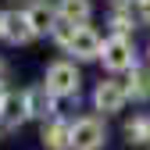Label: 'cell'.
Segmentation results:
<instances>
[{
	"label": "cell",
	"mask_w": 150,
	"mask_h": 150,
	"mask_svg": "<svg viewBox=\"0 0 150 150\" xmlns=\"http://www.w3.org/2000/svg\"><path fill=\"white\" fill-rule=\"evenodd\" d=\"M104 68L107 71H132L136 68V50L132 43L125 40V36H111V40L104 43Z\"/></svg>",
	"instance_id": "6da1fadb"
},
{
	"label": "cell",
	"mask_w": 150,
	"mask_h": 150,
	"mask_svg": "<svg viewBox=\"0 0 150 150\" xmlns=\"http://www.w3.org/2000/svg\"><path fill=\"white\" fill-rule=\"evenodd\" d=\"M79 71H75V64H68V61H57V64H50L47 68V89L54 93V97H75L79 93Z\"/></svg>",
	"instance_id": "7a4b0ae2"
},
{
	"label": "cell",
	"mask_w": 150,
	"mask_h": 150,
	"mask_svg": "<svg viewBox=\"0 0 150 150\" xmlns=\"http://www.w3.org/2000/svg\"><path fill=\"white\" fill-rule=\"evenodd\" d=\"M4 36H7L14 47H25V43H32L40 32H36L29 11H7V18H4Z\"/></svg>",
	"instance_id": "3957f363"
},
{
	"label": "cell",
	"mask_w": 150,
	"mask_h": 150,
	"mask_svg": "<svg viewBox=\"0 0 150 150\" xmlns=\"http://www.w3.org/2000/svg\"><path fill=\"white\" fill-rule=\"evenodd\" d=\"M71 146L75 150H100L104 146V125L97 118H79L71 125Z\"/></svg>",
	"instance_id": "277c9868"
},
{
	"label": "cell",
	"mask_w": 150,
	"mask_h": 150,
	"mask_svg": "<svg viewBox=\"0 0 150 150\" xmlns=\"http://www.w3.org/2000/svg\"><path fill=\"white\" fill-rule=\"evenodd\" d=\"M68 54H75L79 61H93V57L104 54V43H100V36L93 32L89 25H79L75 36H71V43H68Z\"/></svg>",
	"instance_id": "5b68a950"
},
{
	"label": "cell",
	"mask_w": 150,
	"mask_h": 150,
	"mask_svg": "<svg viewBox=\"0 0 150 150\" xmlns=\"http://www.w3.org/2000/svg\"><path fill=\"white\" fill-rule=\"evenodd\" d=\"M29 115H32V107H29L25 93H7L4 104H0V129H18Z\"/></svg>",
	"instance_id": "8992f818"
},
{
	"label": "cell",
	"mask_w": 150,
	"mask_h": 150,
	"mask_svg": "<svg viewBox=\"0 0 150 150\" xmlns=\"http://www.w3.org/2000/svg\"><path fill=\"white\" fill-rule=\"evenodd\" d=\"M129 100V89L118 86V82H100L97 93H93V104H97V111H104V115H115V111H122Z\"/></svg>",
	"instance_id": "52a82bcc"
},
{
	"label": "cell",
	"mask_w": 150,
	"mask_h": 150,
	"mask_svg": "<svg viewBox=\"0 0 150 150\" xmlns=\"http://www.w3.org/2000/svg\"><path fill=\"white\" fill-rule=\"evenodd\" d=\"M43 143H47L50 150H68V146H71V125H64V122L43 125Z\"/></svg>",
	"instance_id": "ba28073f"
},
{
	"label": "cell",
	"mask_w": 150,
	"mask_h": 150,
	"mask_svg": "<svg viewBox=\"0 0 150 150\" xmlns=\"http://www.w3.org/2000/svg\"><path fill=\"white\" fill-rule=\"evenodd\" d=\"M89 0H57V14L61 18H68V22H75V25H86L89 22Z\"/></svg>",
	"instance_id": "9c48e42d"
},
{
	"label": "cell",
	"mask_w": 150,
	"mask_h": 150,
	"mask_svg": "<svg viewBox=\"0 0 150 150\" xmlns=\"http://www.w3.org/2000/svg\"><path fill=\"white\" fill-rule=\"evenodd\" d=\"M29 18H32L36 32H47V29H54V22H57V11H54L47 0H36V4L29 7Z\"/></svg>",
	"instance_id": "30bf717a"
},
{
	"label": "cell",
	"mask_w": 150,
	"mask_h": 150,
	"mask_svg": "<svg viewBox=\"0 0 150 150\" xmlns=\"http://www.w3.org/2000/svg\"><path fill=\"white\" fill-rule=\"evenodd\" d=\"M29 97V107H32V115H54V93L43 86V89H32V93H25Z\"/></svg>",
	"instance_id": "8fae6325"
},
{
	"label": "cell",
	"mask_w": 150,
	"mask_h": 150,
	"mask_svg": "<svg viewBox=\"0 0 150 150\" xmlns=\"http://www.w3.org/2000/svg\"><path fill=\"white\" fill-rule=\"evenodd\" d=\"M129 97L132 100H146L150 97V68H132V79H129Z\"/></svg>",
	"instance_id": "7c38bea8"
},
{
	"label": "cell",
	"mask_w": 150,
	"mask_h": 150,
	"mask_svg": "<svg viewBox=\"0 0 150 150\" xmlns=\"http://www.w3.org/2000/svg\"><path fill=\"white\" fill-rule=\"evenodd\" d=\"M75 29H79L75 22H68V18H61V14H57V22H54L50 36H54V43H57V47H64V50H68V43H71V36H75Z\"/></svg>",
	"instance_id": "4fadbf2b"
},
{
	"label": "cell",
	"mask_w": 150,
	"mask_h": 150,
	"mask_svg": "<svg viewBox=\"0 0 150 150\" xmlns=\"http://www.w3.org/2000/svg\"><path fill=\"white\" fill-rule=\"evenodd\" d=\"M129 143H146L150 139V118H136V122H129Z\"/></svg>",
	"instance_id": "5bb4252c"
},
{
	"label": "cell",
	"mask_w": 150,
	"mask_h": 150,
	"mask_svg": "<svg viewBox=\"0 0 150 150\" xmlns=\"http://www.w3.org/2000/svg\"><path fill=\"white\" fill-rule=\"evenodd\" d=\"M111 22H115V32H118V36H125L129 29H132V18H129V14H122V11L111 18Z\"/></svg>",
	"instance_id": "9a60e30c"
},
{
	"label": "cell",
	"mask_w": 150,
	"mask_h": 150,
	"mask_svg": "<svg viewBox=\"0 0 150 150\" xmlns=\"http://www.w3.org/2000/svg\"><path fill=\"white\" fill-rule=\"evenodd\" d=\"M139 7H143V22L150 25V0H139Z\"/></svg>",
	"instance_id": "2e32d148"
},
{
	"label": "cell",
	"mask_w": 150,
	"mask_h": 150,
	"mask_svg": "<svg viewBox=\"0 0 150 150\" xmlns=\"http://www.w3.org/2000/svg\"><path fill=\"white\" fill-rule=\"evenodd\" d=\"M4 75H7V64H4V61H0V82H4Z\"/></svg>",
	"instance_id": "e0dca14e"
},
{
	"label": "cell",
	"mask_w": 150,
	"mask_h": 150,
	"mask_svg": "<svg viewBox=\"0 0 150 150\" xmlns=\"http://www.w3.org/2000/svg\"><path fill=\"white\" fill-rule=\"evenodd\" d=\"M4 18H7V14H4V11H0V36H4Z\"/></svg>",
	"instance_id": "ac0fdd59"
},
{
	"label": "cell",
	"mask_w": 150,
	"mask_h": 150,
	"mask_svg": "<svg viewBox=\"0 0 150 150\" xmlns=\"http://www.w3.org/2000/svg\"><path fill=\"white\" fill-rule=\"evenodd\" d=\"M4 97H7V93H4V86H0V104H4Z\"/></svg>",
	"instance_id": "d6986e66"
},
{
	"label": "cell",
	"mask_w": 150,
	"mask_h": 150,
	"mask_svg": "<svg viewBox=\"0 0 150 150\" xmlns=\"http://www.w3.org/2000/svg\"><path fill=\"white\" fill-rule=\"evenodd\" d=\"M118 4H132V0H118Z\"/></svg>",
	"instance_id": "ffe728a7"
}]
</instances>
